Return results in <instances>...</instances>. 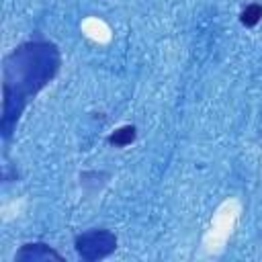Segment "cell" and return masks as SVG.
<instances>
[{
	"label": "cell",
	"mask_w": 262,
	"mask_h": 262,
	"mask_svg": "<svg viewBox=\"0 0 262 262\" xmlns=\"http://www.w3.org/2000/svg\"><path fill=\"white\" fill-rule=\"evenodd\" d=\"M239 20H242V25H246V27H254V25H258L260 20H262V4H248L244 10H242V14H239Z\"/></svg>",
	"instance_id": "4"
},
{
	"label": "cell",
	"mask_w": 262,
	"mask_h": 262,
	"mask_svg": "<svg viewBox=\"0 0 262 262\" xmlns=\"http://www.w3.org/2000/svg\"><path fill=\"white\" fill-rule=\"evenodd\" d=\"M115 248L117 237L108 229H94L76 237V252L84 260H100L115 252Z\"/></svg>",
	"instance_id": "1"
},
{
	"label": "cell",
	"mask_w": 262,
	"mask_h": 262,
	"mask_svg": "<svg viewBox=\"0 0 262 262\" xmlns=\"http://www.w3.org/2000/svg\"><path fill=\"white\" fill-rule=\"evenodd\" d=\"M14 260L18 262H45V260H57V262H63V256L59 252H55L53 248H49L47 244H25Z\"/></svg>",
	"instance_id": "2"
},
{
	"label": "cell",
	"mask_w": 262,
	"mask_h": 262,
	"mask_svg": "<svg viewBox=\"0 0 262 262\" xmlns=\"http://www.w3.org/2000/svg\"><path fill=\"white\" fill-rule=\"evenodd\" d=\"M135 135H137V129L133 125H123V127H119L117 131H113L108 135V143L115 145V147H125L131 141H135Z\"/></svg>",
	"instance_id": "3"
}]
</instances>
